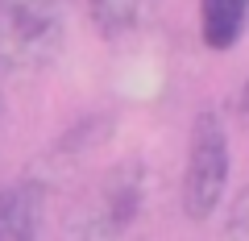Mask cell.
Wrapping results in <instances>:
<instances>
[{"label": "cell", "instance_id": "ba28073f", "mask_svg": "<svg viewBox=\"0 0 249 241\" xmlns=\"http://www.w3.org/2000/svg\"><path fill=\"white\" fill-rule=\"evenodd\" d=\"M232 112H237L241 129H245V133H249V79L241 83V92H237V104H232Z\"/></svg>", "mask_w": 249, "mask_h": 241}, {"label": "cell", "instance_id": "8992f818", "mask_svg": "<svg viewBox=\"0 0 249 241\" xmlns=\"http://www.w3.org/2000/svg\"><path fill=\"white\" fill-rule=\"evenodd\" d=\"M249 25V0H199V37L208 50L224 54Z\"/></svg>", "mask_w": 249, "mask_h": 241}, {"label": "cell", "instance_id": "6da1fadb", "mask_svg": "<svg viewBox=\"0 0 249 241\" xmlns=\"http://www.w3.org/2000/svg\"><path fill=\"white\" fill-rule=\"evenodd\" d=\"M71 0H0V71L34 75L50 71L67 46Z\"/></svg>", "mask_w": 249, "mask_h": 241}, {"label": "cell", "instance_id": "52a82bcc", "mask_svg": "<svg viewBox=\"0 0 249 241\" xmlns=\"http://www.w3.org/2000/svg\"><path fill=\"white\" fill-rule=\"evenodd\" d=\"M224 237H249V183L237 191V200L229 204V216H224Z\"/></svg>", "mask_w": 249, "mask_h": 241}, {"label": "cell", "instance_id": "9c48e42d", "mask_svg": "<svg viewBox=\"0 0 249 241\" xmlns=\"http://www.w3.org/2000/svg\"><path fill=\"white\" fill-rule=\"evenodd\" d=\"M0 121H4V88H0Z\"/></svg>", "mask_w": 249, "mask_h": 241}, {"label": "cell", "instance_id": "7a4b0ae2", "mask_svg": "<svg viewBox=\"0 0 249 241\" xmlns=\"http://www.w3.org/2000/svg\"><path fill=\"white\" fill-rule=\"evenodd\" d=\"M229 175H232V146L224 116L216 108H199L187 129V162H183V191L178 204L191 224L212 221V212L229 196Z\"/></svg>", "mask_w": 249, "mask_h": 241}, {"label": "cell", "instance_id": "5b68a950", "mask_svg": "<svg viewBox=\"0 0 249 241\" xmlns=\"http://www.w3.org/2000/svg\"><path fill=\"white\" fill-rule=\"evenodd\" d=\"M162 0H88V21L104 42L137 34L142 25H150L158 17Z\"/></svg>", "mask_w": 249, "mask_h": 241}, {"label": "cell", "instance_id": "3957f363", "mask_svg": "<svg viewBox=\"0 0 249 241\" xmlns=\"http://www.w3.org/2000/svg\"><path fill=\"white\" fill-rule=\"evenodd\" d=\"M145 191H150V170H145V162H137V158L116 162L108 170V179H104L100 216H96L88 237H121L124 229H133L142 208H145Z\"/></svg>", "mask_w": 249, "mask_h": 241}, {"label": "cell", "instance_id": "277c9868", "mask_svg": "<svg viewBox=\"0 0 249 241\" xmlns=\"http://www.w3.org/2000/svg\"><path fill=\"white\" fill-rule=\"evenodd\" d=\"M46 216V183L17 179L0 187V241H34Z\"/></svg>", "mask_w": 249, "mask_h": 241}]
</instances>
